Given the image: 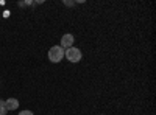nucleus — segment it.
I'll use <instances>...</instances> for the list:
<instances>
[{
  "label": "nucleus",
  "instance_id": "1",
  "mask_svg": "<svg viewBox=\"0 0 156 115\" xmlns=\"http://www.w3.org/2000/svg\"><path fill=\"white\" fill-rule=\"evenodd\" d=\"M64 58H66L69 62H72V64H76V62H80V61H81L83 53H81V50H80V48L70 47V48H67V50H64Z\"/></svg>",
  "mask_w": 156,
  "mask_h": 115
},
{
  "label": "nucleus",
  "instance_id": "2",
  "mask_svg": "<svg viewBox=\"0 0 156 115\" xmlns=\"http://www.w3.org/2000/svg\"><path fill=\"white\" fill-rule=\"evenodd\" d=\"M48 61L50 62H53V64H58V62H61L62 61V58H64V48L61 47V45H53L50 50H48Z\"/></svg>",
  "mask_w": 156,
  "mask_h": 115
},
{
  "label": "nucleus",
  "instance_id": "3",
  "mask_svg": "<svg viewBox=\"0 0 156 115\" xmlns=\"http://www.w3.org/2000/svg\"><path fill=\"white\" fill-rule=\"evenodd\" d=\"M73 41H75V37H73L70 33L64 34V36L61 37V47H62L64 50H67V48L73 47Z\"/></svg>",
  "mask_w": 156,
  "mask_h": 115
},
{
  "label": "nucleus",
  "instance_id": "4",
  "mask_svg": "<svg viewBox=\"0 0 156 115\" xmlns=\"http://www.w3.org/2000/svg\"><path fill=\"white\" fill-rule=\"evenodd\" d=\"M5 104H6L8 112H9V110H16V109L19 107V101H17L16 98H8V100L5 101Z\"/></svg>",
  "mask_w": 156,
  "mask_h": 115
},
{
  "label": "nucleus",
  "instance_id": "5",
  "mask_svg": "<svg viewBox=\"0 0 156 115\" xmlns=\"http://www.w3.org/2000/svg\"><path fill=\"white\" fill-rule=\"evenodd\" d=\"M8 113V109H6V104L3 100H0V115H6Z\"/></svg>",
  "mask_w": 156,
  "mask_h": 115
},
{
  "label": "nucleus",
  "instance_id": "6",
  "mask_svg": "<svg viewBox=\"0 0 156 115\" xmlns=\"http://www.w3.org/2000/svg\"><path fill=\"white\" fill-rule=\"evenodd\" d=\"M17 115H33V112H31V110H22V112H19Z\"/></svg>",
  "mask_w": 156,
  "mask_h": 115
},
{
  "label": "nucleus",
  "instance_id": "7",
  "mask_svg": "<svg viewBox=\"0 0 156 115\" xmlns=\"http://www.w3.org/2000/svg\"><path fill=\"white\" fill-rule=\"evenodd\" d=\"M64 5H67V6H73V5H75V2H69V0H66V2H64Z\"/></svg>",
  "mask_w": 156,
  "mask_h": 115
}]
</instances>
